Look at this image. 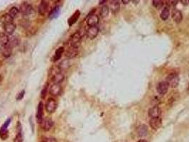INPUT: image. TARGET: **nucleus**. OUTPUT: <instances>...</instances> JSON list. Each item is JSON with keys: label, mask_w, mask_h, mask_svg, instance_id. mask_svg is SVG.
Returning a JSON list of instances; mask_svg holds the SVG:
<instances>
[{"label": "nucleus", "mask_w": 189, "mask_h": 142, "mask_svg": "<svg viewBox=\"0 0 189 142\" xmlns=\"http://www.w3.org/2000/svg\"><path fill=\"white\" fill-rule=\"evenodd\" d=\"M36 120L37 122L41 124L44 121V103L42 102H40L38 104L36 112Z\"/></svg>", "instance_id": "nucleus-7"}, {"label": "nucleus", "mask_w": 189, "mask_h": 142, "mask_svg": "<svg viewBox=\"0 0 189 142\" xmlns=\"http://www.w3.org/2000/svg\"><path fill=\"white\" fill-rule=\"evenodd\" d=\"M150 127L154 130H157L162 127V120L160 117H155L151 118L149 121Z\"/></svg>", "instance_id": "nucleus-10"}, {"label": "nucleus", "mask_w": 189, "mask_h": 142, "mask_svg": "<svg viewBox=\"0 0 189 142\" xmlns=\"http://www.w3.org/2000/svg\"><path fill=\"white\" fill-rule=\"evenodd\" d=\"M168 88H169V85H168L166 81H162L157 85V90L160 95H164L168 92Z\"/></svg>", "instance_id": "nucleus-8"}, {"label": "nucleus", "mask_w": 189, "mask_h": 142, "mask_svg": "<svg viewBox=\"0 0 189 142\" xmlns=\"http://www.w3.org/2000/svg\"><path fill=\"white\" fill-rule=\"evenodd\" d=\"M166 81L167 82V83L170 87H171V88H176L179 83V75L177 73H172L168 75V77H166Z\"/></svg>", "instance_id": "nucleus-3"}, {"label": "nucleus", "mask_w": 189, "mask_h": 142, "mask_svg": "<svg viewBox=\"0 0 189 142\" xmlns=\"http://www.w3.org/2000/svg\"><path fill=\"white\" fill-rule=\"evenodd\" d=\"M80 16V12L79 10H76L74 14L72 15L68 20V24L69 26H72L74 24L76 23V21L78 19V18Z\"/></svg>", "instance_id": "nucleus-16"}, {"label": "nucleus", "mask_w": 189, "mask_h": 142, "mask_svg": "<svg viewBox=\"0 0 189 142\" xmlns=\"http://www.w3.org/2000/svg\"><path fill=\"white\" fill-rule=\"evenodd\" d=\"M81 41H82V36H81L80 33L79 31H77V32L74 33L71 36V37H70V46L78 49L80 46Z\"/></svg>", "instance_id": "nucleus-1"}, {"label": "nucleus", "mask_w": 189, "mask_h": 142, "mask_svg": "<svg viewBox=\"0 0 189 142\" xmlns=\"http://www.w3.org/2000/svg\"><path fill=\"white\" fill-rule=\"evenodd\" d=\"M172 18L174 20V21L176 23H180L183 20V15L181 11L174 10L172 12Z\"/></svg>", "instance_id": "nucleus-22"}, {"label": "nucleus", "mask_w": 189, "mask_h": 142, "mask_svg": "<svg viewBox=\"0 0 189 142\" xmlns=\"http://www.w3.org/2000/svg\"><path fill=\"white\" fill-rule=\"evenodd\" d=\"M3 28H4V30L5 31V33H6L7 34L12 35L13 34V33L14 32V31H15L16 26L14 22H12V23H9V24H7L4 25Z\"/></svg>", "instance_id": "nucleus-15"}, {"label": "nucleus", "mask_w": 189, "mask_h": 142, "mask_svg": "<svg viewBox=\"0 0 189 142\" xmlns=\"http://www.w3.org/2000/svg\"><path fill=\"white\" fill-rule=\"evenodd\" d=\"M53 126V121L51 119H44L43 122L41 123L42 129L46 132L49 131Z\"/></svg>", "instance_id": "nucleus-18"}, {"label": "nucleus", "mask_w": 189, "mask_h": 142, "mask_svg": "<svg viewBox=\"0 0 189 142\" xmlns=\"http://www.w3.org/2000/svg\"><path fill=\"white\" fill-rule=\"evenodd\" d=\"M161 113H162V110L157 106L152 107L149 109V112H148V114L151 118L159 117Z\"/></svg>", "instance_id": "nucleus-13"}, {"label": "nucleus", "mask_w": 189, "mask_h": 142, "mask_svg": "<svg viewBox=\"0 0 189 142\" xmlns=\"http://www.w3.org/2000/svg\"><path fill=\"white\" fill-rule=\"evenodd\" d=\"M14 142H22V136L21 132H18L14 139Z\"/></svg>", "instance_id": "nucleus-34"}, {"label": "nucleus", "mask_w": 189, "mask_h": 142, "mask_svg": "<svg viewBox=\"0 0 189 142\" xmlns=\"http://www.w3.org/2000/svg\"><path fill=\"white\" fill-rule=\"evenodd\" d=\"M9 37L8 36V35L5 33L3 32H0V46H7L9 43Z\"/></svg>", "instance_id": "nucleus-26"}, {"label": "nucleus", "mask_w": 189, "mask_h": 142, "mask_svg": "<svg viewBox=\"0 0 189 142\" xmlns=\"http://www.w3.org/2000/svg\"><path fill=\"white\" fill-rule=\"evenodd\" d=\"M44 142H57V140L54 137H49V138H46L44 139Z\"/></svg>", "instance_id": "nucleus-36"}, {"label": "nucleus", "mask_w": 189, "mask_h": 142, "mask_svg": "<svg viewBox=\"0 0 189 142\" xmlns=\"http://www.w3.org/2000/svg\"><path fill=\"white\" fill-rule=\"evenodd\" d=\"M137 142H147V141H146L145 139H141V140H140V141H138Z\"/></svg>", "instance_id": "nucleus-38"}, {"label": "nucleus", "mask_w": 189, "mask_h": 142, "mask_svg": "<svg viewBox=\"0 0 189 142\" xmlns=\"http://www.w3.org/2000/svg\"><path fill=\"white\" fill-rule=\"evenodd\" d=\"M110 8L113 14H117L120 11V6L118 1H111L110 4Z\"/></svg>", "instance_id": "nucleus-25"}, {"label": "nucleus", "mask_w": 189, "mask_h": 142, "mask_svg": "<svg viewBox=\"0 0 189 142\" xmlns=\"http://www.w3.org/2000/svg\"><path fill=\"white\" fill-rule=\"evenodd\" d=\"M164 1H161V0H154L153 1V5L155 8H157V10H160L164 7Z\"/></svg>", "instance_id": "nucleus-32"}, {"label": "nucleus", "mask_w": 189, "mask_h": 142, "mask_svg": "<svg viewBox=\"0 0 189 142\" xmlns=\"http://www.w3.org/2000/svg\"><path fill=\"white\" fill-rule=\"evenodd\" d=\"M62 92V87L61 86L60 84H53L49 88V93L52 96H56L60 95Z\"/></svg>", "instance_id": "nucleus-9"}, {"label": "nucleus", "mask_w": 189, "mask_h": 142, "mask_svg": "<svg viewBox=\"0 0 189 142\" xmlns=\"http://www.w3.org/2000/svg\"><path fill=\"white\" fill-rule=\"evenodd\" d=\"M103 2H106V1H100V4H103Z\"/></svg>", "instance_id": "nucleus-39"}, {"label": "nucleus", "mask_w": 189, "mask_h": 142, "mask_svg": "<svg viewBox=\"0 0 189 142\" xmlns=\"http://www.w3.org/2000/svg\"><path fill=\"white\" fill-rule=\"evenodd\" d=\"M18 13H19V10H18V9L16 8V7H13L10 9V10H9L8 14L12 16L13 19H14V18H16V16H18Z\"/></svg>", "instance_id": "nucleus-30"}, {"label": "nucleus", "mask_w": 189, "mask_h": 142, "mask_svg": "<svg viewBox=\"0 0 189 142\" xmlns=\"http://www.w3.org/2000/svg\"><path fill=\"white\" fill-rule=\"evenodd\" d=\"M169 15H170L169 10H168V7H165L164 10H162V13H161L160 17L163 21H166V20H167L168 19Z\"/></svg>", "instance_id": "nucleus-28"}, {"label": "nucleus", "mask_w": 189, "mask_h": 142, "mask_svg": "<svg viewBox=\"0 0 189 142\" xmlns=\"http://www.w3.org/2000/svg\"><path fill=\"white\" fill-rule=\"evenodd\" d=\"M99 23V17L96 14H90L87 19V24L90 26H96Z\"/></svg>", "instance_id": "nucleus-12"}, {"label": "nucleus", "mask_w": 189, "mask_h": 142, "mask_svg": "<svg viewBox=\"0 0 189 142\" xmlns=\"http://www.w3.org/2000/svg\"><path fill=\"white\" fill-rule=\"evenodd\" d=\"M20 12L24 16H29L34 12V8L30 4L27 2H23L20 6Z\"/></svg>", "instance_id": "nucleus-5"}, {"label": "nucleus", "mask_w": 189, "mask_h": 142, "mask_svg": "<svg viewBox=\"0 0 189 142\" xmlns=\"http://www.w3.org/2000/svg\"><path fill=\"white\" fill-rule=\"evenodd\" d=\"M13 19H13L12 16H11L8 13H7V14H3V15L1 16V18H0V22H1V24L4 26L5 24H7L14 22L13 21Z\"/></svg>", "instance_id": "nucleus-23"}, {"label": "nucleus", "mask_w": 189, "mask_h": 142, "mask_svg": "<svg viewBox=\"0 0 189 142\" xmlns=\"http://www.w3.org/2000/svg\"><path fill=\"white\" fill-rule=\"evenodd\" d=\"M70 66V61L69 60H64L61 63L58 65V68L60 69L61 71H63V70H66L67 68Z\"/></svg>", "instance_id": "nucleus-29"}, {"label": "nucleus", "mask_w": 189, "mask_h": 142, "mask_svg": "<svg viewBox=\"0 0 189 142\" xmlns=\"http://www.w3.org/2000/svg\"><path fill=\"white\" fill-rule=\"evenodd\" d=\"M108 14H109V7L106 6V5H105V6L102 7L100 10V16L103 18H105L106 17V16H107Z\"/></svg>", "instance_id": "nucleus-31"}, {"label": "nucleus", "mask_w": 189, "mask_h": 142, "mask_svg": "<svg viewBox=\"0 0 189 142\" xmlns=\"http://www.w3.org/2000/svg\"><path fill=\"white\" fill-rule=\"evenodd\" d=\"M18 44H19V39H18V37H16V36H14L9 37V43L7 45H9L10 47L14 48V47L17 46Z\"/></svg>", "instance_id": "nucleus-27"}, {"label": "nucleus", "mask_w": 189, "mask_h": 142, "mask_svg": "<svg viewBox=\"0 0 189 142\" xmlns=\"http://www.w3.org/2000/svg\"><path fill=\"white\" fill-rule=\"evenodd\" d=\"M48 88H49V84H46V85L44 86L43 90H41V99H45L46 94H47Z\"/></svg>", "instance_id": "nucleus-33"}, {"label": "nucleus", "mask_w": 189, "mask_h": 142, "mask_svg": "<svg viewBox=\"0 0 189 142\" xmlns=\"http://www.w3.org/2000/svg\"><path fill=\"white\" fill-rule=\"evenodd\" d=\"M11 122V119H8L3 124L2 126L0 128V137L2 140H6L9 136V132L7 128H8L9 124Z\"/></svg>", "instance_id": "nucleus-6"}, {"label": "nucleus", "mask_w": 189, "mask_h": 142, "mask_svg": "<svg viewBox=\"0 0 189 142\" xmlns=\"http://www.w3.org/2000/svg\"><path fill=\"white\" fill-rule=\"evenodd\" d=\"M137 134L140 137L146 136L148 134V128L146 125H140L137 128Z\"/></svg>", "instance_id": "nucleus-19"}, {"label": "nucleus", "mask_w": 189, "mask_h": 142, "mask_svg": "<svg viewBox=\"0 0 189 142\" xmlns=\"http://www.w3.org/2000/svg\"><path fill=\"white\" fill-rule=\"evenodd\" d=\"M1 53H2L3 56L4 57V58H9V57H10L11 55H12V48L9 46V45L3 46L1 49Z\"/></svg>", "instance_id": "nucleus-24"}, {"label": "nucleus", "mask_w": 189, "mask_h": 142, "mask_svg": "<svg viewBox=\"0 0 189 142\" xmlns=\"http://www.w3.org/2000/svg\"><path fill=\"white\" fill-rule=\"evenodd\" d=\"M64 51H65V49H64L63 47H62V46L59 47L58 49H57L56 51H55L54 56L52 57V61L56 62V61H58V60H60L61 56H62L63 53H64Z\"/></svg>", "instance_id": "nucleus-21"}, {"label": "nucleus", "mask_w": 189, "mask_h": 142, "mask_svg": "<svg viewBox=\"0 0 189 142\" xmlns=\"http://www.w3.org/2000/svg\"><path fill=\"white\" fill-rule=\"evenodd\" d=\"M122 2H123L124 4H128L129 2V0H127V1H125V0H122Z\"/></svg>", "instance_id": "nucleus-37"}, {"label": "nucleus", "mask_w": 189, "mask_h": 142, "mask_svg": "<svg viewBox=\"0 0 189 142\" xmlns=\"http://www.w3.org/2000/svg\"><path fill=\"white\" fill-rule=\"evenodd\" d=\"M60 13H61L60 7L55 6V7H53V8L52 9L51 12L49 13V18L51 20L56 19V18H58L59 15H60Z\"/></svg>", "instance_id": "nucleus-17"}, {"label": "nucleus", "mask_w": 189, "mask_h": 142, "mask_svg": "<svg viewBox=\"0 0 189 142\" xmlns=\"http://www.w3.org/2000/svg\"><path fill=\"white\" fill-rule=\"evenodd\" d=\"M49 4L46 1H41L39 6H38V13L41 16L45 15V14L49 10Z\"/></svg>", "instance_id": "nucleus-14"}, {"label": "nucleus", "mask_w": 189, "mask_h": 142, "mask_svg": "<svg viewBox=\"0 0 189 142\" xmlns=\"http://www.w3.org/2000/svg\"><path fill=\"white\" fill-rule=\"evenodd\" d=\"M98 33H99V28L96 26H90L87 29L86 34L88 37L90 39H93L97 36Z\"/></svg>", "instance_id": "nucleus-11"}, {"label": "nucleus", "mask_w": 189, "mask_h": 142, "mask_svg": "<svg viewBox=\"0 0 189 142\" xmlns=\"http://www.w3.org/2000/svg\"><path fill=\"white\" fill-rule=\"evenodd\" d=\"M78 54V49H75V48L71 47L68 48L66 52V56L69 58H75Z\"/></svg>", "instance_id": "nucleus-20"}, {"label": "nucleus", "mask_w": 189, "mask_h": 142, "mask_svg": "<svg viewBox=\"0 0 189 142\" xmlns=\"http://www.w3.org/2000/svg\"><path fill=\"white\" fill-rule=\"evenodd\" d=\"M45 107L46 111L48 113H53L57 108V102L55 100V99L52 98V97H50V98L48 99L47 101H46Z\"/></svg>", "instance_id": "nucleus-4"}, {"label": "nucleus", "mask_w": 189, "mask_h": 142, "mask_svg": "<svg viewBox=\"0 0 189 142\" xmlns=\"http://www.w3.org/2000/svg\"><path fill=\"white\" fill-rule=\"evenodd\" d=\"M24 95H25V90H22V91H21L18 94L17 97H16V100H21V99H23V97H24Z\"/></svg>", "instance_id": "nucleus-35"}, {"label": "nucleus", "mask_w": 189, "mask_h": 142, "mask_svg": "<svg viewBox=\"0 0 189 142\" xmlns=\"http://www.w3.org/2000/svg\"><path fill=\"white\" fill-rule=\"evenodd\" d=\"M52 73L51 75V81L53 82V84H60L61 82H62L64 80L65 76L63 73H62V72L60 71L58 67L55 68V70Z\"/></svg>", "instance_id": "nucleus-2"}, {"label": "nucleus", "mask_w": 189, "mask_h": 142, "mask_svg": "<svg viewBox=\"0 0 189 142\" xmlns=\"http://www.w3.org/2000/svg\"><path fill=\"white\" fill-rule=\"evenodd\" d=\"M0 53H1V49H0Z\"/></svg>", "instance_id": "nucleus-40"}]
</instances>
